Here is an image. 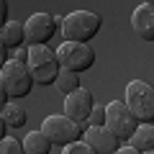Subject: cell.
<instances>
[{
    "instance_id": "obj_1",
    "label": "cell",
    "mask_w": 154,
    "mask_h": 154,
    "mask_svg": "<svg viewBox=\"0 0 154 154\" xmlns=\"http://www.w3.org/2000/svg\"><path fill=\"white\" fill-rule=\"evenodd\" d=\"M103 18L93 11H72L62 18V36L64 41H80V44H90V38L98 36Z\"/></svg>"
},
{
    "instance_id": "obj_2",
    "label": "cell",
    "mask_w": 154,
    "mask_h": 154,
    "mask_svg": "<svg viewBox=\"0 0 154 154\" xmlns=\"http://www.w3.org/2000/svg\"><path fill=\"white\" fill-rule=\"evenodd\" d=\"M33 77L28 72V64L23 62H5L3 69H0V93H3V105H5V98H26L33 88Z\"/></svg>"
},
{
    "instance_id": "obj_3",
    "label": "cell",
    "mask_w": 154,
    "mask_h": 154,
    "mask_svg": "<svg viewBox=\"0 0 154 154\" xmlns=\"http://www.w3.org/2000/svg\"><path fill=\"white\" fill-rule=\"evenodd\" d=\"M28 72L36 85H54L62 72L59 57L49 46H28Z\"/></svg>"
},
{
    "instance_id": "obj_4",
    "label": "cell",
    "mask_w": 154,
    "mask_h": 154,
    "mask_svg": "<svg viewBox=\"0 0 154 154\" xmlns=\"http://www.w3.org/2000/svg\"><path fill=\"white\" fill-rule=\"evenodd\" d=\"M123 103L139 118V123H154V85L144 80H131L126 85Z\"/></svg>"
},
{
    "instance_id": "obj_5",
    "label": "cell",
    "mask_w": 154,
    "mask_h": 154,
    "mask_svg": "<svg viewBox=\"0 0 154 154\" xmlns=\"http://www.w3.org/2000/svg\"><path fill=\"white\" fill-rule=\"evenodd\" d=\"M105 113H108V118H105L108 131L116 134L121 141H128V139L134 136V131L139 128V118L128 110V105L123 103V100H110V103L105 105Z\"/></svg>"
},
{
    "instance_id": "obj_6",
    "label": "cell",
    "mask_w": 154,
    "mask_h": 154,
    "mask_svg": "<svg viewBox=\"0 0 154 154\" xmlns=\"http://www.w3.org/2000/svg\"><path fill=\"white\" fill-rule=\"evenodd\" d=\"M57 57H59L62 69L77 72V75L95 64V51L90 49V44H80V41H62Z\"/></svg>"
},
{
    "instance_id": "obj_7",
    "label": "cell",
    "mask_w": 154,
    "mask_h": 154,
    "mask_svg": "<svg viewBox=\"0 0 154 154\" xmlns=\"http://www.w3.org/2000/svg\"><path fill=\"white\" fill-rule=\"evenodd\" d=\"M41 131L51 139V144L57 146H67V144H75L85 136L82 134V126L75 123L72 118H67L64 113L62 116H46L44 123H41Z\"/></svg>"
},
{
    "instance_id": "obj_8",
    "label": "cell",
    "mask_w": 154,
    "mask_h": 154,
    "mask_svg": "<svg viewBox=\"0 0 154 154\" xmlns=\"http://www.w3.org/2000/svg\"><path fill=\"white\" fill-rule=\"evenodd\" d=\"M57 26H62L57 16L33 13L26 21V46H46V41L57 33Z\"/></svg>"
},
{
    "instance_id": "obj_9",
    "label": "cell",
    "mask_w": 154,
    "mask_h": 154,
    "mask_svg": "<svg viewBox=\"0 0 154 154\" xmlns=\"http://www.w3.org/2000/svg\"><path fill=\"white\" fill-rule=\"evenodd\" d=\"M95 108V100H93V93L88 88H80L75 93L64 95V116L72 118L75 123H80L82 128L90 126V113Z\"/></svg>"
},
{
    "instance_id": "obj_10",
    "label": "cell",
    "mask_w": 154,
    "mask_h": 154,
    "mask_svg": "<svg viewBox=\"0 0 154 154\" xmlns=\"http://www.w3.org/2000/svg\"><path fill=\"white\" fill-rule=\"evenodd\" d=\"M82 141H88L98 154H113L116 149L121 146V139L116 134H110L108 126H88Z\"/></svg>"
},
{
    "instance_id": "obj_11",
    "label": "cell",
    "mask_w": 154,
    "mask_h": 154,
    "mask_svg": "<svg viewBox=\"0 0 154 154\" xmlns=\"http://www.w3.org/2000/svg\"><path fill=\"white\" fill-rule=\"evenodd\" d=\"M131 28L141 41H154V8L141 3L131 13Z\"/></svg>"
},
{
    "instance_id": "obj_12",
    "label": "cell",
    "mask_w": 154,
    "mask_h": 154,
    "mask_svg": "<svg viewBox=\"0 0 154 154\" xmlns=\"http://www.w3.org/2000/svg\"><path fill=\"white\" fill-rule=\"evenodd\" d=\"M0 44L8 49H21L26 44V26L18 21H8L0 31Z\"/></svg>"
},
{
    "instance_id": "obj_13",
    "label": "cell",
    "mask_w": 154,
    "mask_h": 154,
    "mask_svg": "<svg viewBox=\"0 0 154 154\" xmlns=\"http://www.w3.org/2000/svg\"><path fill=\"white\" fill-rule=\"evenodd\" d=\"M23 141V149H26V154H49L51 152V139L46 136L44 131H28L26 139H21Z\"/></svg>"
},
{
    "instance_id": "obj_14",
    "label": "cell",
    "mask_w": 154,
    "mask_h": 154,
    "mask_svg": "<svg viewBox=\"0 0 154 154\" xmlns=\"http://www.w3.org/2000/svg\"><path fill=\"white\" fill-rule=\"evenodd\" d=\"M134 149L139 152H154V123H139V128L134 131V136L128 139Z\"/></svg>"
},
{
    "instance_id": "obj_15",
    "label": "cell",
    "mask_w": 154,
    "mask_h": 154,
    "mask_svg": "<svg viewBox=\"0 0 154 154\" xmlns=\"http://www.w3.org/2000/svg\"><path fill=\"white\" fill-rule=\"evenodd\" d=\"M0 121H5L8 128H21V126H26L28 116H26V110H23L18 103H5V105H3V116H0Z\"/></svg>"
},
{
    "instance_id": "obj_16",
    "label": "cell",
    "mask_w": 154,
    "mask_h": 154,
    "mask_svg": "<svg viewBox=\"0 0 154 154\" xmlns=\"http://www.w3.org/2000/svg\"><path fill=\"white\" fill-rule=\"evenodd\" d=\"M54 88L59 90L62 95L75 93V90H80V75H77V72H69V69H62L59 77H57V82H54Z\"/></svg>"
},
{
    "instance_id": "obj_17",
    "label": "cell",
    "mask_w": 154,
    "mask_h": 154,
    "mask_svg": "<svg viewBox=\"0 0 154 154\" xmlns=\"http://www.w3.org/2000/svg\"><path fill=\"white\" fill-rule=\"evenodd\" d=\"M0 154H26L23 141H18L13 136H3L0 139Z\"/></svg>"
},
{
    "instance_id": "obj_18",
    "label": "cell",
    "mask_w": 154,
    "mask_h": 154,
    "mask_svg": "<svg viewBox=\"0 0 154 154\" xmlns=\"http://www.w3.org/2000/svg\"><path fill=\"white\" fill-rule=\"evenodd\" d=\"M62 154H98L88 141H75V144H67L62 146Z\"/></svg>"
},
{
    "instance_id": "obj_19",
    "label": "cell",
    "mask_w": 154,
    "mask_h": 154,
    "mask_svg": "<svg viewBox=\"0 0 154 154\" xmlns=\"http://www.w3.org/2000/svg\"><path fill=\"white\" fill-rule=\"evenodd\" d=\"M105 118H108L105 105H95L93 113H90V126H105Z\"/></svg>"
},
{
    "instance_id": "obj_20",
    "label": "cell",
    "mask_w": 154,
    "mask_h": 154,
    "mask_svg": "<svg viewBox=\"0 0 154 154\" xmlns=\"http://www.w3.org/2000/svg\"><path fill=\"white\" fill-rule=\"evenodd\" d=\"M13 59H16V62H23V64H26V62H28V46H26V49H23V46H21V49H16Z\"/></svg>"
},
{
    "instance_id": "obj_21",
    "label": "cell",
    "mask_w": 154,
    "mask_h": 154,
    "mask_svg": "<svg viewBox=\"0 0 154 154\" xmlns=\"http://www.w3.org/2000/svg\"><path fill=\"white\" fill-rule=\"evenodd\" d=\"M113 154H141V152H139V149H134L131 144H126V146H118Z\"/></svg>"
},
{
    "instance_id": "obj_22",
    "label": "cell",
    "mask_w": 154,
    "mask_h": 154,
    "mask_svg": "<svg viewBox=\"0 0 154 154\" xmlns=\"http://www.w3.org/2000/svg\"><path fill=\"white\" fill-rule=\"evenodd\" d=\"M144 3H146V5H152V8H154V0H144Z\"/></svg>"
},
{
    "instance_id": "obj_23",
    "label": "cell",
    "mask_w": 154,
    "mask_h": 154,
    "mask_svg": "<svg viewBox=\"0 0 154 154\" xmlns=\"http://www.w3.org/2000/svg\"><path fill=\"white\" fill-rule=\"evenodd\" d=\"M144 154H154V152H144Z\"/></svg>"
}]
</instances>
